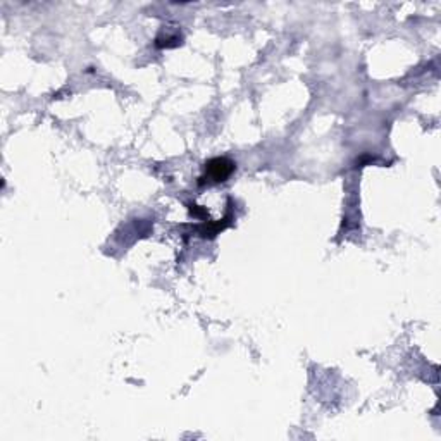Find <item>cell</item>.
Returning <instances> with one entry per match:
<instances>
[{
    "mask_svg": "<svg viewBox=\"0 0 441 441\" xmlns=\"http://www.w3.org/2000/svg\"><path fill=\"white\" fill-rule=\"evenodd\" d=\"M235 171V164H233L229 159L226 157H217L212 159L205 164V176H202L200 180H205L209 183H221L229 178V174Z\"/></svg>",
    "mask_w": 441,
    "mask_h": 441,
    "instance_id": "obj_1",
    "label": "cell"
}]
</instances>
